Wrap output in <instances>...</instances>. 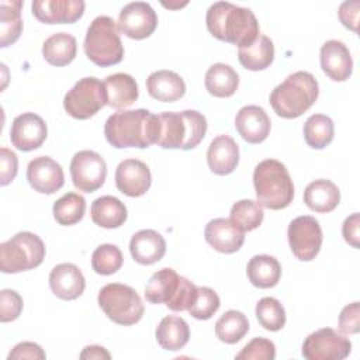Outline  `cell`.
Returning a JSON list of instances; mask_svg holds the SVG:
<instances>
[{
  "instance_id": "36",
  "label": "cell",
  "mask_w": 360,
  "mask_h": 360,
  "mask_svg": "<svg viewBox=\"0 0 360 360\" xmlns=\"http://www.w3.org/2000/svg\"><path fill=\"white\" fill-rule=\"evenodd\" d=\"M335 135V125L330 117L325 114H314L304 124V139L312 149H323Z\"/></svg>"
},
{
  "instance_id": "42",
  "label": "cell",
  "mask_w": 360,
  "mask_h": 360,
  "mask_svg": "<svg viewBox=\"0 0 360 360\" xmlns=\"http://www.w3.org/2000/svg\"><path fill=\"white\" fill-rule=\"evenodd\" d=\"M276 346L266 338H253L236 356L238 360H274Z\"/></svg>"
},
{
  "instance_id": "8",
  "label": "cell",
  "mask_w": 360,
  "mask_h": 360,
  "mask_svg": "<svg viewBox=\"0 0 360 360\" xmlns=\"http://www.w3.org/2000/svg\"><path fill=\"white\" fill-rule=\"evenodd\" d=\"M42 239L28 231L18 232L0 245V270L14 274L38 267L45 259Z\"/></svg>"
},
{
  "instance_id": "32",
  "label": "cell",
  "mask_w": 360,
  "mask_h": 360,
  "mask_svg": "<svg viewBox=\"0 0 360 360\" xmlns=\"http://www.w3.org/2000/svg\"><path fill=\"white\" fill-rule=\"evenodd\" d=\"M77 51L76 38L68 32H56L45 39L42 44V55L52 66L69 65Z\"/></svg>"
},
{
  "instance_id": "47",
  "label": "cell",
  "mask_w": 360,
  "mask_h": 360,
  "mask_svg": "<svg viewBox=\"0 0 360 360\" xmlns=\"http://www.w3.org/2000/svg\"><path fill=\"white\" fill-rule=\"evenodd\" d=\"M359 8H360V1L353 0V1H343L339 7V20L340 22L352 30L353 32H357V25H359Z\"/></svg>"
},
{
  "instance_id": "21",
  "label": "cell",
  "mask_w": 360,
  "mask_h": 360,
  "mask_svg": "<svg viewBox=\"0 0 360 360\" xmlns=\"http://www.w3.org/2000/svg\"><path fill=\"white\" fill-rule=\"evenodd\" d=\"M49 287L58 298L72 301L83 294L86 280L76 264L60 263L56 264L49 273Z\"/></svg>"
},
{
  "instance_id": "46",
  "label": "cell",
  "mask_w": 360,
  "mask_h": 360,
  "mask_svg": "<svg viewBox=\"0 0 360 360\" xmlns=\"http://www.w3.org/2000/svg\"><path fill=\"white\" fill-rule=\"evenodd\" d=\"M46 357L42 347L34 342H21L13 347L8 353V360L15 359H30V360H44Z\"/></svg>"
},
{
  "instance_id": "38",
  "label": "cell",
  "mask_w": 360,
  "mask_h": 360,
  "mask_svg": "<svg viewBox=\"0 0 360 360\" xmlns=\"http://www.w3.org/2000/svg\"><path fill=\"white\" fill-rule=\"evenodd\" d=\"M264 212L262 205L253 200L236 201L231 208V221H233L245 232L253 231L263 222Z\"/></svg>"
},
{
  "instance_id": "1",
  "label": "cell",
  "mask_w": 360,
  "mask_h": 360,
  "mask_svg": "<svg viewBox=\"0 0 360 360\" xmlns=\"http://www.w3.org/2000/svg\"><path fill=\"white\" fill-rule=\"evenodd\" d=\"M159 115L145 108L118 111L110 115L104 125L107 142L117 148H149L159 138Z\"/></svg>"
},
{
  "instance_id": "20",
  "label": "cell",
  "mask_w": 360,
  "mask_h": 360,
  "mask_svg": "<svg viewBox=\"0 0 360 360\" xmlns=\"http://www.w3.org/2000/svg\"><path fill=\"white\" fill-rule=\"evenodd\" d=\"M319 60L323 73L335 82H345L352 75L353 59L349 48L342 41H326L321 48Z\"/></svg>"
},
{
  "instance_id": "25",
  "label": "cell",
  "mask_w": 360,
  "mask_h": 360,
  "mask_svg": "<svg viewBox=\"0 0 360 360\" xmlns=\"http://www.w3.org/2000/svg\"><path fill=\"white\" fill-rule=\"evenodd\" d=\"M146 90L150 97L163 103L180 100L186 93V83L173 70H156L146 79Z\"/></svg>"
},
{
  "instance_id": "9",
  "label": "cell",
  "mask_w": 360,
  "mask_h": 360,
  "mask_svg": "<svg viewBox=\"0 0 360 360\" xmlns=\"http://www.w3.org/2000/svg\"><path fill=\"white\" fill-rule=\"evenodd\" d=\"M97 302L108 319L124 326L139 322L145 312L138 292L121 283L105 284L98 291Z\"/></svg>"
},
{
  "instance_id": "40",
  "label": "cell",
  "mask_w": 360,
  "mask_h": 360,
  "mask_svg": "<svg viewBox=\"0 0 360 360\" xmlns=\"http://www.w3.org/2000/svg\"><path fill=\"white\" fill-rule=\"evenodd\" d=\"M124 263V256L118 246L111 243L100 245L91 255V267L97 274L110 276L117 273Z\"/></svg>"
},
{
  "instance_id": "23",
  "label": "cell",
  "mask_w": 360,
  "mask_h": 360,
  "mask_svg": "<svg viewBox=\"0 0 360 360\" xmlns=\"http://www.w3.org/2000/svg\"><path fill=\"white\" fill-rule=\"evenodd\" d=\"M207 163L214 174H231L239 163V146L229 135L215 136L207 150Z\"/></svg>"
},
{
  "instance_id": "35",
  "label": "cell",
  "mask_w": 360,
  "mask_h": 360,
  "mask_svg": "<svg viewBox=\"0 0 360 360\" xmlns=\"http://www.w3.org/2000/svg\"><path fill=\"white\" fill-rule=\"evenodd\" d=\"M249 332L246 315L236 309H229L215 322L217 338L228 345L238 343Z\"/></svg>"
},
{
  "instance_id": "26",
  "label": "cell",
  "mask_w": 360,
  "mask_h": 360,
  "mask_svg": "<svg viewBox=\"0 0 360 360\" xmlns=\"http://www.w3.org/2000/svg\"><path fill=\"white\" fill-rule=\"evenodd\" d=\"M304 202L309 210L315 212H330L340 202V191L333 181L318 179L305 187Z\"/></svg>"
},
{
  "instance_id": "30",
  "label": "cell",
  "mask_w": 360,
  "mask_h": 360,
  "mask_svg": "<svg viewBox=\"0 0 360 360\" xmlns=\"http://www.w3.org/2000/svg\"><path fill=\"white\" fill-rule=\"evenodd\" d=\"M207 91L219 98H226L235 94L239 87V76L236 70L226 63H214L205 73Z\"/></svg>"
},
{
  "instance_id": "48",
  "label": "cell",
  "mask_w": 360,
  "mask_h": 360,
  "mask_svg": "<svg viewBox=\"0 0 360 360\" xmlns=\"http://www.w3.org/2000/svg\"><path fill=\"white\" fill-rule=\"evenodd\" d=\"M359 228H360L359 212H354L350 217H347L343 222V226H342V235H343L345 240L356 249H359V246H360V243H359V238H360Z\"/></svg>"
},
{
  "instance_id": "45",
  "label": "cell",
  "mask_w": 360,
  "mask_h": 360,
  "mask_svg": "<svg viewBox=\"0 0 360 360\" xmlns=\"http://www.w3.org/2000/svg\"><path fill=\"white\" fill-rule=\"evenodd\" d=\"M18 172L17 155L6 146L0 148V184H10Z\"/></svg>"
},
{
  "instance_id": "29",
  "label": "cell",
  "mask_w": 360,
  "mask_h": 360,
  "mask_svg": "<svg viewBox=\"0 0 360 360\" xmlns=\"http://www.w3.org/2000/svg\"><path fill=\"white\" fill-rule=\"evenodd\" d=\"M155 336L162 349L177 352L187 345L190 339V328L183 318L167 315L159 322Z\"/></svg>"
},
{
  "instance_id": "11",
  "label": "cell",
  "mask_w": 360,
  "mask_h": 360,
  "mask_svg": "<svg viewBox=\"0 0 360 360\" xmlns=\"http://www.w3.org/2000/svg\"><path fill=\"white\" fill-rule=\"evenodd\" d=\"M350 350L349 338L332 328H322L305 338L301 353L307 360H343Z\"/></svg>"
},
{
  "instance_id": "17",
  "label": "cell",
  "mask_w": 360,
  "mask_h": 360,
  "mask_svg": "<svg viewBox=\"0 0 360 360\" xmlns=\"http://www.w3.org/2000/svg\"><path fill=\"white\" fill-rule=\"evenodd\" d=\"M152 184V174L146 163L138 159H125L115 169V186L128 197L143 195Z\"/></svg>"
},
{
  "instance_id": "43",
  "label": "cell",
  "mask_w": 360,
  "mask_h": 360,
  "mask_svg": "<svg viewBox=\"0 0 360 360\" xmlns=\"http://www.w3.org/2000/svg\"><path fill=\"white\" fill-rule=\"evenodd\" d=\"M22 298L21 295L14 291L4 288L0 291V321L1 322H11L17 319L22 311Z\"/></svg>"
},
{
  "instance_id": "33",
  "label": "cell",
  "mask_w": 360,
  "mask_h": 360,
  "mask_svg": "<svg viewBox=\"0 0 360 360\" xmlns=\"http://www.w3.org/2000/svg\"><path fill=\"white\" fill-rule=\"evenodd\" d=\"M238 59L240 65L248 70H263L273 63L274 59V45L273 41L260 34L257 39L245 48H239Z\"/></svg>"
},
{
  "instance_id": "5",
  "label": "cell",
  "mask_w": 360,
  "mask_h": 360,
  "mask_svg": "<svg viewBox=\"0 0 360 360\" xmlns=\"http://www.w3.org/2000/svg\"><path fill=\"white\" fill-rule=\"evenodd\" d=\"M257 202L269 210H283L294 198V184L287 167L276 159L262 160L253 172Z\"/></svg>"
},
{
  "instance_id": "49",
  "label": "cell",
  "mask_w": 360,
  "mask_h": 360,
  "mask_svg": "<svg viewBox=\"0 0 360 360\" xmlns=\"http://www.w3.org/2000/svg\"><path fill=\"white\" fill-rule=\"evenodd\" d=\"M111 354L101 346L91 345L86 346L80 353V359H110Z\"/></svg>"
},
{
  "instance_id": "27",
  "label": "cell",
  "mask_w": 360,
  "mask_h": 360,
  "mask_svg": "<svg viewBox=\"0 0 360 360\" xmlns=\"http://www.w3.org/2000/svg\"><path fill=\"white\" fill-rule=\"evenodd\" d=\"M107 90V104L115 110L132 105L138 100V84L128 73H114L104 80Z\"/></svg>"
},
{
  "instance_id": "14",
  "label": "cell",
  "mask_w": 360,
  "mask_h": 360,
  "mask_svg": "<svg viewBox=\"0 0 360 360\" xmlns=\"http://www.w3.org/2000/svg\"><path fill=\"white\" fill-rule=\"evenodd\" d=\"M118 30L132 39H145L158 27V15L145 1H132L122 7L117 22Z\"/></svg>"
},
{
  "instance_id": "22",
  "label": "cell",
  "mask_w": 360,
  "mask_h": 360,
  "mask_svg": "<svg viewBox=\"0 0 360 360\" xmlns=\"http://www.w3.org/2000/svg\"><path fill=\"white\" fill-rule=\"evenodd\" d=\"M235 128L243 141L260 143L269 136L271 122L264 108L259 105H245L235 117Z\"/></svg>"
},
{
  "instance_id": "7",
  "label": "cell",
  "mask_w": 360,
  "mask_h": 360,
  "mask_svg": "<svg viewBox=\"0 0 360 360\" xmlns=\"http://www.w3.org/2000/svg\"><path fill=\"white\" fill-rule=\"evenodd\" d=\"M117 22L108 15L96 17L84 37V53L97 66L117 65L124 58V45L118 34Z\"/></svg>"
},
{
  "instance_id": "15",
  "label": "cell",
  "mask_w": 360,
  "mask_h": 360,
  "mask_svg": "<svg viewBox=\"0 0 360 360\" xmlns=\"http://www.w3.org/2000/svg\"><path fill=\"white\" fill-rule=\"evenodd\" d=\"M48 128L42 117L34 112H24L14 118L10 129V141L14 148L22 152L38 149L46 139Z\"/></svg>"
},
{
  "instance_id": "12",
  "label": "cell",
  "mask_w": 360,
  "mask_h": 360,
  "mask_svg": "<svg viewBox=\"0 0 360 360\" xmlns=\"http://www.w3.org/2000/svg\"><path fill=\"white\" fill-rule=\"evenodd\" d=\"M287 236L292 255L301 262L315 259L323 239L319 222L311 215L294 218L288 225Z\"/></svg>"
},
{
  "instance_id": "10",
  "label": "cell",
  "mask_w": 360,
  "mask_h": 360,
  "mask_svg": "<svg viewBox=\"0 0 360 360\" xmlns=\"http://www.w3.org/2000/svg\"><path fill=\"white\" fill-rule=\"evenodd\" d=\"M107 104L104 82L97 77L80 79L63 98L65 111L76 120H87L96 115Z\"/></svg>"
},
{
  "instance_id": "39",
  "label": "cell",
  "mask_w": 360,
  "mask_h": 360,
  "mask_svg": "<svg viewBox=\"0 0 360 360\" xmlns=\"http://www.w3.org/2000/svg\"><path fill=\"white\" fill-rule=\"evenodd\" d=\"M256 318L259 323L270 332H277L285 325V309L278 300L263 297L256 304Z\"/></svg>"
},
{
  "instance_id": "18",
  "label": "cell",
  "mask_w": 360,
  "mask_h": 360,
  "mask_svg": "<svg viewBox=\"0 0 360 360\" xmlns=\"http://www.w3.org/2000/svg\"><path fill=\"white\" fill-rule=\"evenodd\" d=\"M82 0H35L31 4L35 18L45 24H73L84 13Z\"/></svg>"
},
{
  "instance_id": "41",
  "label": "cell",
  "mask_w": 360,
  "mask_h": 360,
  "mask_svg": "<svg viewBox=\"0 0 360 360\" xmlns=\"http://www.w3.org/2000/svg\"><path fill=\"white\" fill-rule=\"evenodd\" d=\"M221 301L218 294L210 287H198L194 304L187 309L188 314L200 321L210 319L219 308Z\"/></svg>"
},
{
  "instance_id": "31",
  "label": "cell",
  "mask_w": 360,
  "mask_h": 360,
  "mask_svg": "<svg viewBox=\"0 0 360 360\" xmlns=\"http://www.w3.org/2000/svg\"><path fill=\"white\" fill-rule=\"evenodd\" d=\"M246 274L255 287L271 288L280 281L281 266L278 260L270 255H256L249 260Z\"/></svg>"
},
{
  "instance_id": "2",
  "label": "cell",
  "mask_w": 360,
  "mask_h": 360,
  "mask_svg": "<svg viewBox=\"0 0 360 360\" xmlns=\"http://www.w3.org/2000/svg\"><path fill=\"white\" fill-rule=\"evenodd\" d=\"M205 22L212 37L238 48L252 45L260 35L255 14L249 8L228 1H215L211 4L207 10Z\"/></svg>"
},
{
  "instance_id": "6",
  "label": "cell",
  "mask_w": 360,
  "mask_h": 360,
  "mask_svg": "<svg viewBox=\"0 0 360 360\" xmlns=\"http://www.w3.org/2000/svg\"><path fill=\"white\" fill-rule=\"evenodd\" d=\"M198 287L173 269L158 270L145 287V298L150 304H166L172 311H187L195 301Z\"/></svg>"
},
{
  "instance_id": "16",
  "label": "cell",
  "mask_w": 360,
  "mask_h": 360,
  "mask_svg": "<svg viewBox=\"0 0 360 360\" xmlns=\"http://www.w3.org/2000/svg\"><path fill=\"white\" fill-rule=\"evenodd\" d=\"M30 186L41 194H53L65 184L62 166L49 156H38L27 166Z\"/></svg>"
},
{
  "instance_id": "28",
  "label": "cell",
  "mask_w": 360,
  "mask_h": 360,
  "mask_svg": "<svg viewBox=\"0 0 360 360\" xmlns=\"http://www.w3.org/2000/svg\"><path fill=\"white\" fill-rule=\"evenodd\" d=\"M90 214L93 222L105 229L120 228L124 225L128 215L125 204L112 195H103L96 198L91 204Z\"/></svg>"
},
{
  "instance_id": "4",
  "label": "cell",
  "mask_w": 360,
  "mask_h": 360,
  "mask_svg": "<svg viewBox=\"0 0 360 360\" xmlns=\"http://www.w3.org/2000/svg\"><path fill=\"white\" fill-rule=\"evenodd\" d=\"M158 115L160 129L156 145L163 149H193L207 134V118L195 110L165 111Z\"/></svg>"
},
{
  "instance_id": "24",
  "label": "cell",
  "mask_w": 360,
  "mask_h": 360,
  "mask_svg": "<svg viewBox=\"0 0 360 360\" xmlns=\"http://www.w3.org/2000/svg\"><path fill=\"white\" fill-rule=\"evenodd\" d=\"M129 252L136 263L149 266L159 262L165 256L166 240L153 229H142L131 238Z\"/></svg>"
},
{
  "instance_id": "19",
  "label": "cell",
  "mask_w": 360,
  "mask_h": 360,
  "mask_svg": "<svg viewBox=\"0 0 360 360\" xmlns=\"http://www.w3.org/2000/svg\"><path fill=\"white\" fill-rule=\"evenodd\" d=\"M205 240L217 252L231 255L238 252L245 242V231L228 218H214L205 225Z\"/></svg>"
},
{
  "instance_id": "44",
  "label": "cell",
  "mask_w": 360,
  "mask_h": 360,
  "mask_svg": "<svg viewBox=\"0 0 360 360\" xmlns=\"http://www.w3.org/2000/svg\"><path fill=\"white\" fill-rule=\"evenodd\" d=\"M339 329L345 335H354L360 330V304L357 301L346 305L339 315Z\"/></svg>"
},
{
  "instance_id": "13",
  "label": "cell",
  "mask_w": 360,
  "mask_h": 360,
  "mask_svg": "<svg viewBox=\"0 0 360 360\" xmlns=\"http://www.w3.org/2000/svg\"><path fill=\"white\" fill-rule=\"evenodd\" d=\"M73 186L83 193L98 190L107 177L105 160L94 150H79L70 162Z\"/></svg>"
},
{
  "instance_id": "37",
  "label": "cell",
  "mask_w": 360,
  "mask_h": 360,
  "mask_svg": "<svg viewBox=\"0 0 360 360\" xmlns=\"http://www.w3.org/2000/svg\"><path fill=\"white\" fill-rule=\"evenodd\" d=\"M52 211L53 218L59 225H75L84 215L86 200L77 193H66L53 202Z\"/></svg>"
},
{
  "instance_id": "34",
  "label": "cell",
  "mask_w": 360,
  "mask_h": 360,
  "mask_svg": "<svg viewBox=\"0 0 360 360\" xmlns=\"http://www.w3.org/2000/svg\"><path fill=\"white\" fill-rule=\"evenodd\" d=\"M21 0L0 1V46L6 48L14 44L22 31Z\"/></svg>"
},
{
  "instance_id": "3",
  "label": "cell",
  "mask_w": 360,
  "mask_h": 360,
  "mask_svg": "<svg viewBox=\"0 0 360 360\" xmlns=\"http://www.w3.org/2000/svg\"><path fill=\"white\" fill-rule=\"evenodd\" d=\"M318 94L316 79L309 72L298 70L274 87L270 93V105L278 117L292 120L309 110Z\"/></svg>"
}]
</instances>
